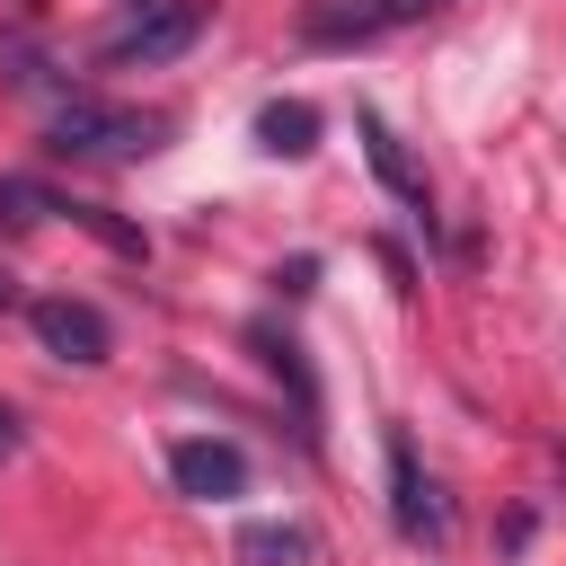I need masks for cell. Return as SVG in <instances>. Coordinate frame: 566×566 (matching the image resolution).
<instances>
[{
	"mask_svg": "<svg viewBox=\"0 0 566 566\" xmlns=\"http://www.w3.org/2000/svg\"><path fill=\"white\" fill-rule=\"evenodd\" d=\"M203 35V0H124V18L97 35V62L106 71H150V62H177L186 44Z\"/></svg>",
	"mask_w": 566,
	"mask_h": 566,
	"instance_id": "cell-1",
	"label": "cell"
},
{
	"mask_svg": "<svg viewBox=\"0 0 566 566\" xmlns=\"http://www.w3.org/2000/svg\"><path fill=\"white\" fill-rule=\"evenodd\" d=\"M159 115H133V106H97V97H62L53 106V150L62 159H142L159 150Z\"/></svg>",
	"mask_w": 566,
	"mask_h": 566,
	"instance_id": "cell-2",
	"label": "cell"
},
{
	"mask_svg": "<svg viewBox=\"0 0 566 566\" xmlns=\"http://www.w3.org/2000/svg\"><path fill=\"white\" fill-rule=\"evenodd\" d=\"M27 327H35V345H44L53 363H80V371H97V363L115 354L106 310H97V301H71V292H44V301L27 310Z\"/></svg>",
	"mask_w": 566,
	"mask_h": 566,
	"instance_id": "cell-3",
	"label": "cell"
},
{
	"mask_svg": "<svg viewBox=\"0 0 566 566\" xmlns=\"http://www.w3.org/2000/svg\"><path fill=\"white\" fill-rule=\"evenodd\" d=\"M389 522L416 548H442L451 539V513H442V495H433V478H424V460H416V442L398 424H389Z\"/></svg>",
	"mask_w": 566,
	"mask_h": 566,
	"instance_id": "cell-4",
	"label": "cell"
},
{
	"mask_svg": "<svg viewBox=\"0 0 566 566\" xmlns=\"http://www.w3.org/2000/svg\"><path fill=\"white\" fill-rule=\"evenodd\" d=\"M168 478L195 504H230V495H248V451L221 433H186V442H168Z\"/></svg>",
	"mask_w": 566,
	"mask_h": 566,
	"instance_id": "cell-5",
	"label": "cell"
},
{
	"mask_svg": "<svg viewBox=\"0 0 566 566\" xmlns=\"http://www.w3.org/2000/svg\"><path fill=\"white\" fill-rule=\"evenodd\" d=\"M256 150H265V159H310V150H318V106H301V97L256 106Z\"/></svg>",
	"mask_w": 566,
	"mask_h": 566,
	"instance_id": "cell-6",
	"label": "cell"
},
{
	"mask_svg": "<svg viewBox=\"0 0 566 566\" xmlns=\"http://www.w3.org/2000/svg\"><path fill=\"white\" fill-rule=\"evenodd\" d=\"M363 150H371V168H380V186H389L398 203H424V168L407 159V142H398L380 115H363Z\"/></svg>",
	"mask_w": 566,
	"mask_h": 566,
	"instance_id": "cell-7",
	"label": "cell"
},
{
	"mask_svg": "<svg viewBox=\"0 0 566 566\" xmlns=\"http://www.w3.org/2000/svg\"><path fill=\"white\" fill-rule=\"evenodd\" d=\"M239 557H248V566H310L318 539H310L301 522H248V531H239Z\"/></svg>",
	"mask_w": 566,
	"mask_h": 566,
	"instance_id": "cell-8",
	"label": "cell"
},
{
	"mask_svg": "<svg viewBox=\"0 0 566 566\" xmlns=\"http://www.w3.org/2000/svg\"><path fill=\"white\" fill-rule=\"evenodd\" d=\"M35 212H62V203L35 195V186H0V221H35Z\"/></svg>",
	"mask_w": 566,
	"mask_h": 566,
	"instance_id": "cell-9",
	"label": "cell"
},
{
	"mask_svg": "<svg viewBox=\"0 0 566 566\" xmlns=\"http://www.w3.org/2000/svg\"><path fill=\"white\" fill-rule=\"evenodd\" d=\"M424 9H442V0H380V18L398 27V18H424Z\"/></svg>",
	"mask_w": 566,
	"mask_h": 566,
	"instance_id": "cell-10",
	"label": "cell"
},
{
	"mask_svg": "<svg viewBox=\"0 0 566 566\" xmlns=\"http://www.w3.org/2000/svg\"><path fill=\"white\" fill-rule=\"evenodd\" d=\"M0 451H18V416L9 407H0Z\"/></svg>",
	"mask_w": 566,
	"mask_h": 566,
	"instance_id": "cell-11",
	"label": "cell"
}]
</instances>
